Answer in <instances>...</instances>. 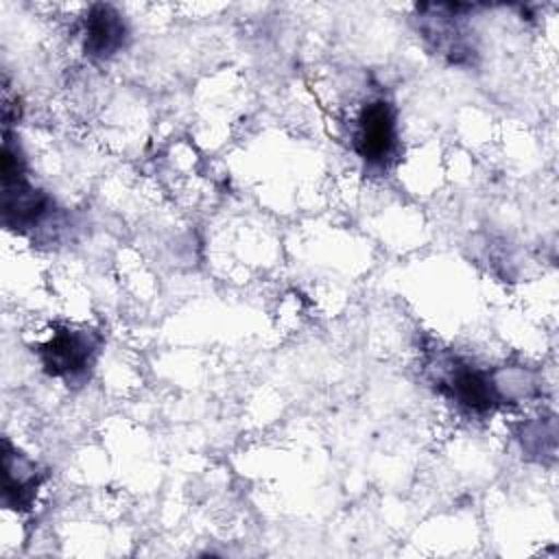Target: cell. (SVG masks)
<instances>
[{"mask_svg": "<svg viewBox=\"0 0 559 559\" xmlns=\"http://www.w3.org/2000/svg\"><path fill=\"white\" fill-rule=\"evenodd\" d=\"M397 144L395 111L389 100L373 98L362 105L354 124V151L367 166H386Z\"/></svg>", "mask_w": 559, "mask_h": 559, "instance_id": "cell-3", "label": "cell"}, {"mask_svg": "<svg viewBox=\"0 0 559 559\" xmlns=\"http://www.w3.org/2000/svg\"><path fill=\"white\" fill-rule=\"evenodd\" d=\"M437 365L435 386L469 415H487L500 404V389L487 371L452 356Z\"/></svg>", "mask_w": 559, "mask_h": 559, "instance_id": "cell-1", "label": "cell"}, {"mask_svg": "<svg viewBox=\"0 0 559 559\" xmlns=\"http://www.w3.org/2000/svg\"><path fill=\"white\" fill-rule=\"evenodd\" d=\"M98 347H100L98 334L90 330L63 328L52 332V336L44 345H39L37 354L48 376L61 378L74 384L90 376Z\"/></svg>", "mask_w": 559, "mask_h": 559, "instance_id": "cell-2", "label": "cell"}, {"mask_svg": "<svg viewBox=\"0 0 559 559\" xmlns=\"http://www.w3.org/2000/svg\"><path fill=\"white\" fill-rule=\"evenodd\" d=\"M122 15L109 4H92L83 20V52L90 59H109L127 39Z\"/></svg>", "mask_w": 559, "mask_h": 559, "instance_id": "cell-4", "label": "cell"}, {"mask_svg": "<svg viewBox=\"0 0 559 559\" xmlns=\"http://www.w3.org/2000/svg\"><path fill=\"white\" fill-rule=\"evenodd\" d=\"M450 26H452V24H448L445 28H428V33H441V31H450ZM435 41H437V48H441V46H443V37H441V35H437V37H435Z\"/></svg>", "mask_w": 559, "mask_h": 559, "instance_id": "cell-6", "label": "cell"}, {"mask_svg": "<svg viewBox=\"0 0 559 559\" xmlns=\"http://www.w3.org/2000/svg\"><path fill=\"white\" fill-rule=\"evenodd\" d=\"M2 469H4V487H2L4 504L15 511L28 509L44 480L37 463L4 439Z\"/></svg>", "mask_w": 559, "mask_h": 559, "instance_id": "cell-5", "label": "cell"}]
</instances>
